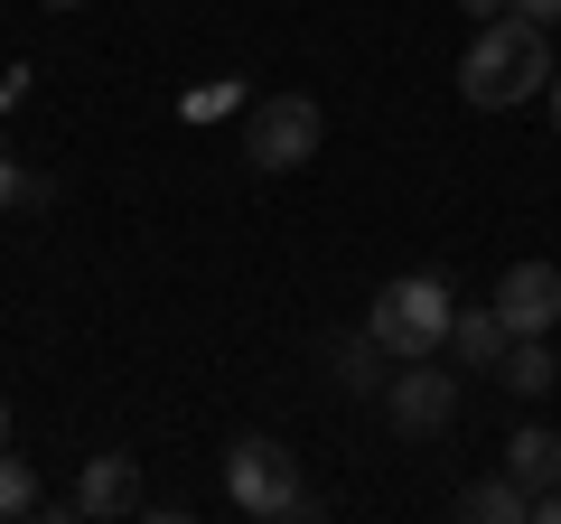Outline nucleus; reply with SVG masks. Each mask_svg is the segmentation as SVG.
Segmentation results:
<instances>
[{"instance_id":"1","label":"nucleus","mask_w":561,"mask_h":524,"mask_svg":"<svg viewBox=\"0 0 561 524\" xmlns=\"http://www.w3.org/2000/svg\"><path fill=\"white\" fill-rule=\"evenodd\" d=\"M542 84H552L542 29L534 20H478V38H468V57H459V94L478 103V113H515V103H534Z\"/></svg>"},{"instance_id":"2","label":"nucleus","mask_w":561,"mask_h":524,"mask_svg":"<svg viewBox=\"0 0 561 524\" xmlns=\"http://www.w3.org/2000/svg\"><path fill=\"white\" fill-rule=\"evenodd\" d=\"M449 309H459V300H449L440 272H402V282L375 291V309H365V338H375L393 365H402V356H440V346H449Z\"/></svg>"},{"instance_id":"3","label":"nucleus","mask_w":561,"mask_h":524,"mask_svg":"<svg viewBox=\"0 0 561 524\" xmlns=\"http://www.w3.org/2000/svg\"><path fill=\"white\" fill-rule=\"evenodd\" d=\"M319 141H328V113L309 94H262L253 113H243V160L272 169V179H280V169H309Z\"/></svg>"},{"instance_id":"4","label":"nucleus","mask_w":561,"mask_h":524,"mask_svg":"<svg viewBox=\"0 0 561 524\" xmlns=\"http://www.w3.org/2000/svg\"><path fill=\"white\" fill-rule=\"evenodd\" d=\"M225 497H234L243 515H262V524L309 505V497H300V468H290V449H280L272 431H243V441L225 449Z\"/></svg>"},{"instance_id":"5","label":"nucleus","mask_w":561,"mask_h":524,"mask_svg":"<svg viewBox=\"0 0 561 524\" xmlns=\"http://www.w3.org/2000/svg\"><path fill=\"white\" fill-rule=\"evenodd\" d=\"M449 412H459V375H440L431 356H402L393 375H383V422L393 431L431 441V431H449Z\"/></svg>"},{"instance_id":"6","label":"nucleus","mask_w":561,"mask_h":524,"mask_svg":"<svg viewBox=\"0 0 561 524\" xmlns=\"http://www.w3.org/2000/svg\"><path fill=\"white\" fill-rule=\"evenodd\" d=\"M496 319H505V338H552L561 328V272L552 262H515L496 282Z\"/></svg>"},{"instance_id":"7","label":"nucleus","mask_w":561,"mask_h":524,"mask_svg":"<svg viewBox=\"0 0 561 524\" xmlns=\"http://www.w3.org/2000/svg\"><path fill=\"white\" fill-rule=\"evenodd\" d=\"M140 505V459L131 449H103V459H84L76 478V515H131Z\"/></svg>"},{"instance_id":"8","label":"nucleus","mask_w":561,"mask_h":524,"mask_svg":"<svg viewBox=\"0 0 561 524\" xmlns=\"http://www.w3.org/2000/svg\"><path fill=\"white\" fill-rule=\"evenodd\" d=\"M505 478H515L524 497H542V487H561V431H552V422H524L515 441H505Z\"/></svg>"},{"instance_id":"9","label":"nucleus","mask_w":561,"mask_h":524,"mask_svg":"<svg viewBox=\"0 0 561 524\" xmlns=\"http://www.w3.org/2000/svg\"><path fill=\"white\" fill-rule=\"evenodd\" d=\"M449 356L478 365V375H486V365H505V319H496V300H486V309H449Z\"/></svg>"},{"instance_id":"10","label":"nucleus","mask_w":561,"mask_h":524,"mask_svg":"<svg viewBox=\"0 0 561 524\" xmlns=\"http://www.w3.org/2000/svg\"><path fill=\"white\" fill-rule=\"evenodd\" d=\"M561 384V356L542 338H505V394H524V403H542Z\"/></svg>"},{"instance_id":"11","label":"nucleus","mask_w":561,"mask_h":524,"mask_svg":"<svg viewBox=\"0 0 561 524\" xmlns=\"http://www.w3.org/2000/svg\"><path fill=\"white\" fill-rule=\"evenodd\" d=\"M328 365H337V384L356 394V403H383V365H393V356H383L375 338H337V346H328Z\"/></svg>"},{"instance_id":"12","label":"nucleus","mask_w":561,"mask_h":524,"mask_svg":"<svg viewBox=\"0 0 561 524\" xmlns=\"http://www.w3.org/2000/svg\"><path fill=\"white\" fill-rule=\"evenodd\" d=\"M459 515H478V524H524V515H534V497H524L515 478H478V487L459 497Z\"/></svg>"},{"instance_id":"13","label":"nucleus","mask_w":561,"mask_h":524,"mask_svg":"<svg viewBox=\"0 0 561 524\" xmlns=\"http://www.w3.org/2000/svg\"><path fill=\"white\" fill-rule=\"evenodd\" d=\"M38 505H47L38 468H28V459H10V449H0V515H38Z\"/></svg>"},{"instance_id":"14","label":"nucleus","mask_w":561,"mask_h":524,"mask_svg":"<svg viewBox=\"0 0 561 524\" xmlns=\"http://www.w3.org/2000/svg\"><path fill=\"white\" fill-rule=\"evenodd\" d=\"M57 187L38 179V169H20V160H0V206H47Z\"/></svg>"},{"instance_id":"15","label":"nucleus","mask_w":561,"mask_h":524,"mask_svg":"<svg viewBox=\"0 0 561 524\" xmlns=\"http://www.w3.org/2000/svg\"><path fill=\"white\" fill-rule=\"evenodd\" d=\"M505 10H515V20H534V29H552V20H561V0H505Z\"/></svg>"},{"instance_id":"16","label":"nucleus","mask_w":561,"mask_h":524,"mask_svg":"<svg viewBox=\"0 0 561 524\" xmlns=\"http://www.w3.org/2000/svg\"><path fill=\"white\" fill-rule=\"evenodd\" d=\"M534 515H542V524H561V487H542V497H534Z\"/></svg>"},{"instance_id":"17","label":"nucleus","mask_w":561,"mask_h":524,"mask_svg":"<svg viewBox=\"0 0 561 524\" xmlns=\"http://www.w3.org/2000/svg\"><path fill=\"white\" fill-rule=\"evenodd\" d=\"M542 103H552V132H561V66H552V84H542Z\"/></svg>"},{"instance_id":"18","label":"nucleus","mask_w":561,"mask_h":524,"mask_svg":"<svg viewBox=\"0 0 561 524\" xmlns=\"http://www.w3.org/2000/svg\"><path fill=\"white\" fill-rule=\"evenodd\" d=\"M459 10H478V20H505V0H459Z\"/></svg>"},{"instance_id":"19","label":"nucleus","mask_w":561,"mask_h":524,"mask_svg":"<svg viewBox=\"0 0 561 524\" xmlns=\"http://www.w3.org/2000/svg\"><path fill=\"white\" fill-rule=\"evenodd\" d=\"M0 449H10V403H0Z\"/></svg>"},{"instance_id":"20","label":"nucleus","mask_w":561,"mask_h":524,"mask_svg":"<svg viewBox=\"0 0 561 524\" xmlns=\"http://www.w3.org/2000/svg\"><path fill=\"white\" fill-rule=\"evenodd\" d=\"M47 10H84V0H47Z\"/></svg>"}]
</instances>
